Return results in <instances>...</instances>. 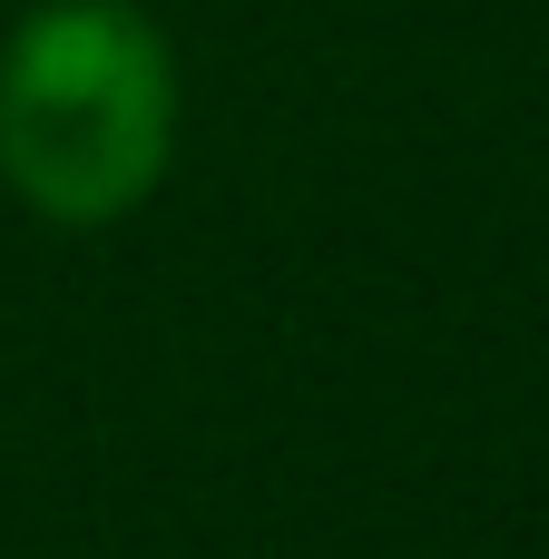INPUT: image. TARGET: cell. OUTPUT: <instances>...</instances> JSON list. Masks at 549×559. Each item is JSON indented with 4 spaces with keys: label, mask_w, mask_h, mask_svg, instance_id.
<instances>
[{
    "label": "cell",
    "mask_w": 549,
    "mask_h": 559,
    "mask_svg": "<svg viewBox=\"0 0 549 559\" xmlns=\"http://www.w3.org/2000/svg\"><path fill=\"white\" fill-rule=\"evenodd\" d=\"M177 157V49L128 0H49L0 49V177L59 226H108Z\"/></svg>",
    "instance_id": "cell-1"
}]
</instances>
